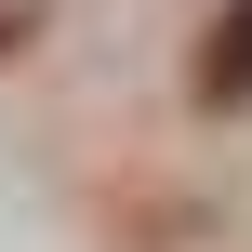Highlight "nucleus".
Here are the masks:
<instances>
[{
	"label": "nucleus",
	"mask_w": 252,
	"mask_h": 252,
	"mask_svg": "<svg viewBox=\"0 0 252 252\" xmlns=\"http://www.w3.org/2000/svg\"><path fill=\"white\" fill-rule=\"evenodd\" d=\"M213 93H252V0L226 13V40H213Z\"/></svg>",
	"instance_id": "f257e3e1"
}]
</instances>
